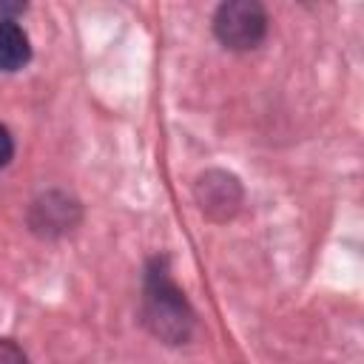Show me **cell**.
<instances>
[{
    "label": "cell",
    "mask_w": 364,
    "mask_h": 364,
    "mask_svg": "<svg viewBox=\"0 0 364 364\" xmlns=\"http://www.w3.org/2000/svg\"><path fill=\"white\" fill-rule=\"evenodd\" d=\"M267 28V11L262 0H222L213 14V31L225 48L247 51L259 46Z\"/></svg>",
    "instance_id": "1"
},
{
    "label": "cell",
    "mask_w": 364,
    "mask_h": 364,
    "mask_svg": "<svg viewBox=\"0 0 364 364\" xmlns=\"http://www.w3.org/2000/svg\"><path fill=\"white\" fill-rule=\"evenodd\" d=\"M148 324L156 336L168 338L171 344L182 341L191 330V310L182 299V293L168 282V276L151 273L148 282Z\"/></svg>",
    "instance_id": "2"
},
{
    "label": "cell",
    "mask_w": 364,
    "mask_h": 364,
    "mask_svg": "<svg viewBox=\"0 0 364 364\" xmlns=\"http://www.w3.org/2000/svg\"><path fill=\"white\" fill-rule=\"evenodd\" d=\"M31 48L23 28L11 20H0V71H17L26 65Z\"/></svg>",
    "instance_id": "3"
},
{
    "label": "cell",
    "mask_w": 364,
    "mask_h": 364,
    "mask_svg": "<svg viewBox=\"0 0 364 364\" xmlns=\"http://www.w3.org/2000/svg\"><path fill=\"white\" fill-rule=\"evenodd\" d=\"M26 9V0H0V20H9Z\"/></svg>",
    "instance_id": "4"
},
{
    "label": "cell",
    "mask_w": 364,
    "mask_h": 364,
    "mask_svg": "<svg viewBox=\"0 0 364 364\" xmlns=\"http://www.w3.org/2000/svg\"><path fill=\"white\" fill-rule=\"evenodd\" d=\"M11 151H14V145H11V136H9V131L0 125V168L11 159Z\"/></svg>",
    "instance_id": "5"
},
{
    "label": "cell",
    "mask_w": 364,
    "mask_h": 364,
    "mask_svg": "<svg viewBox=\"0 0 364 364\" xmlns=\"http://www.w3.org/2000/svg\"><path fill=\"white\" fill-rule=\"evenodd\" d=\"M20 358H23L20 350H14L9 341H0V361H20Z\"/></svg>",
    "instance_id": "6"
}]
</instances>
